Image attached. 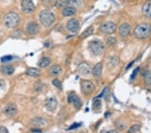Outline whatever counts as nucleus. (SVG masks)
<instances>
[{
	"instance_id": "f257e3e1",
	"label": "nucleus",
	"mask_w": 151,
	"mask_h": 133,
	"mask_svg": "<svg viewBox=\"0 0 151 133\" xmlns=\"http://www.w3.org/2000/svg\"><path fill=\"white\" fill-rule=\"evenodd\" d=\"M134 33L138 39H145L151 34V24L149 23L138 24L134 29Z\"/></svg>"
},
{
	"instance_id": "f03ea898",
	"label": "nucleus",
	"mask_w": 151,
	"mask_h": 133,
	"mask_svg": "<svg viewBox=\"0 0 151 133\" xmlns=\"http://www.w3.org/2000/svg\"><path fill=\"white\" fill-rule=\"evenodd\" d=\"M54 15L48 10H44L40 14V21L44 27H49L54 23Z\"/></svg>"
},
{
	"instance_id": "7ed1b4c3",
	"label": "nucleus",
	"mask_w": 151,
	"mask_h": 133,
	"mask_svg": "<svg viewBox=\"0 0 151 133\" xmlns=\"http://www.w3.org/2000/svg\"><path fill=\"white\" fill-rule=\"evenodd\" d=\"M20 23V17L14 12L8 13L4 18V24L6 27L13 28L17 26Z\"/></svg>"
},
{
	"instance_id": "20e7f679",
	"label": "nucleus",
	"mask_w": 151,
	"mask_h": 133,
	"mask_svg": "<svg viewBox=\"0 0 151 133\" xmlns=\"http://www.w3.org/2000/svg\"><path fill=\"white\" fill-rule=\"evenodd\" d=\"M89 48L93 55L99 56L103 52L104 44L99 40H93L89 42Z\"/></svg>"
},
{
	"instance_id": "39448f33",
	"label": "nucleus",
	"mask_w": 151,
	"mask_h": 133,
	"mask_svg": "<svg viewBox=\"0 0 151 133\" xmlns=\"http://www.w3.org/2000/svg\"><path fill=\"white\" fill-rule=\"evenodd\" d=\"M116 28H117V26L115 23L112 22H108L101 24L99 29H100L101 32L104 34H111L115 32Z\"/></svg>"
},
{
	"instance_id": "423d86ee",
	"label": "nucleus",
	"mask_w": 151,
	"mask_h": 133,
	"mask_svg": "<svg viewBox=\"0 0 151 133\" xmlns=\"http://www.w3.org/2000/svg\"><path fill=\"white\" fill-rule=\"evenodd\" d=\"M81 91L83 93L88 95L92 93L95 90V85L90 81L88 80H83L81 83Z\"/></svg>"
},
{
	"instance_id": "0eeeda50",
	"label": "nucleus",
	"mask_w": 151,
	"mask_h": 133,
	"mask_svg": "<svg viewBox=\"0 0 151 133\" xmlns=\"http://www.w3.org/2000/svg\"><path fill=\"white\" fill-rule=\"evenodd\" d=\"M21 7L24 12L31 14L35 10V5L32 0H22Z\"/></svg>"
},
{
	"instance_id": "6e6552de",
	"label": "nucleus",
	"mask_w": 151,
	"mask_h": 133,
	"mask_svg": "<svg viewBox=\"0 0 151 133\" xmlns=\"http://www.w3.org/2000/svg\"><path fill=\"white\" fill-rule=\"evenodd\" d=\"M91 67L88 63H82L80 65H79L77 67V72L81 75L83 76H87L89 75L91 73Z\"/></svg>"
},
{
	"instance_id": "1a4fd4ad",
	"label": "nucleus",
	"mask_w": 151,
	"mask_h": 133,
	"mask_svg": "<svg viewBox=\"0 0 151 133\" xmlns=\"http://www.w3.org/2000/svg\"><path fill=\"white\" fill-rule=\"evenodd\" d=\"M58 106V102L55 98L50 97L46 98L45 100V107L48 111L54 112Z\"/></svg>"
},
{
	"instance_id": "9d476101",
	"label": "nucleus",
	"mask_w": 151,
	"mask_h": 133,
	"mask_svg": "<svg viewBox=\"0 0 151 133\" xmlns=\"http://www.w3.org/2000/svg\"><path fill=\"white\" fill-rule=\"evenodd\" d=\"M68 102L70 104H73L75 108H76L77 109H79L82 106V102L80 100V98L74 93H71L69 95Z\"/></svg>"
},
{
	"instance_id": "9b49d317",
	"label": "nucleus",
	"mask_w": 151,
	"mask_h": 133,
	"mask_svg": "<svg viewBox=\"0 0 151 133\" xmlns=\"http://www.w3.org/2000/svg\"><path fill=\"white\" fill-rule=\"evenodd\" d=\"M67 28L69 32H72V33H75L78 31L79 29V22L77 19L73 18L69 20L68 23H67Z\"/></svg>"
},
{
	"instance_id": "f8f14e48",
	"label": "nucleus",
	"mask_w": 151,
	"mask_h": 133,
	"mask_svg": "<svg viewBox=\"0 0 151 133\" xmlns=\"http://www.w3.org/2000/svg\"><path fill=\"white\" fill-rule=\"evenodd\" d=\"M17 107L15 104H10L6 106L4 110V113L8 117H13L17 114Z\"/></svg>"
},
{
	"instance_id": "ddd939ff",
	"label": "nucleus",
	"mask_w": 151,
	"mask_h": 133,
	"mask_svg": "<svg viewBox=\"0 0 151 133\" xmlns=\"http://www.w3.org/2000/svg\"><path fill=\"white\" fill-rule=\"evenodd\" d=\"M131 26L128 23H123L119 27V34L122 37H126L129 35Z\"/></svg>"
},
{
	"instance_id": "4468645a",
	"label": "nucleus",
	"mask_w": 151,
	"mask_h": 133,
	"mask_svg": "<svg viewBox=\"0 0 151 133\" xmlns=\"http://www.w3.org/2000/svg\"><path fill=\"white\" fill-rule=\"evenodd\" d=\"M26 31L30 35H34L39 31V26L36 22H30L26 27Z\"/></svg>"
},
{
	"instance_id": "2eb2a0df",
	"label": "nucleus",
	"mask_w": 151,
	"mask_h": 133,
	"mask_svg": "<svg viewBox=\"0 0 151 133\" xmlns=\"http://www.w3.org/2000/svg\"><path fill=\"white\" fill-rule=\"evenodd\" d=\"M142 12L146 17L151 18V1L144 4L142 8Z\"/></svg>"
},
{
	"instance_id": "dca6fc26",
	"label": "nucleus",
	"mask_w": 151,
	"mask_h": 133,
	"mask_svg": "<svg viewBox=\"0 0 151 133\" xmlns=\"http://www.w3.org/2000/svg\"><path fill=\"white\" fill-rule=\"evenodd\" d=\"M76 12L77 10L75 8L69 6V7L65 8L63 10L62 14L63 16H65V17H69V16H72L75 15V14H76Z\"/></svg>"
},
{
	"instance_id": "f3484780",
	"label": "nucleus",
	"mask_w": 151,
	"mask_h": 133,
	"mask_svg": "<svg viewBox=\"0 0 151 133\" xmlns=\"http://www.w3.org/2000/svg\"><path fill=\"white\" fill-rule=\"evenodd\" d=\"M92 74L94 77H100L101 75V72H102V64L101 63H97L93 67V68L92 69Z\"/></svg>"
},
{
	"instance_id": "a211bd4d",
	"label": "nucleus",
	"mask_w": 151,
	"mask_h": 133,
	"mask_svg": "<svg viewBox=\"0 0 151 133\" xmlns=\"http://www.w3.org/2000/svg\"><path fill=\"white\" fill-rule=\"evenodd\" d=\"M14 71H15V69H14V67L10 66V65H4L0 68V71L4 75H12L14 73Z\"/></svg>"
},
{
	"instance_id": "6ab92c4d",
	"label": "nucleus",
	"mask_w": 151,
	"mask_h": 133,
	"mask_svg": "<svg viewBox=\"0 0 151 133\" xmlns=\"http://www.w3.org/2000/svg\"><path fill=\"white\" fill-rule=\"evenodd\" d=\"M119 63V59L117 57H111L107 60V66L110 69L115 68Z\"/></svg>"
},
{
	"instance_id": "aec40b11",
	"label": "nucleus",
	"mask_w": 151,
	"mask_h": 133,
	"mask_svg": "<svg viewBox=\"0 0 151 133\" xmlns=\"http://www.w3.org/2000/svg\"><path fill=\"white\" fill-rule=\"evenodd\" d=\"M26 73L28 75L31 77H38L40 74V69L36 68H28L26 71Z\"/></svg>"
},
{
	"instance_id": "412c9836",
	"label": "nucleus",
	"mask_w": 151,
	"mask_h": 133,
	"mask_svg": "<svg viewBox=\"0 0 151 133\" xmlns=\"http://www.w3.org/2000/svg\"><path fill=\"white\" fill-rule=\"evenodd\" d=\"M32 123L33 124L34 126L40 127V126H43L45 125L46 124V122L45 120L42 118H35L32 120Z\"/></svg>"
},
{
	"instance_id": "4be33fe9",
	"label": "nucleus",
	"mask_w": 151,
	"mask_h": 133,
	"mask_svg": "<svg viewBox=\"0 0 151 133\" xmlns=\"http://www.w3.org/2000/svg\"><path fill=\"white\" fill-rule=\"evenodd\" d=\"M61 71V67L59 66V65H53L49 69V73L50 75H54V76H56V75H58V74H60Z\"/></svg>"
},
{
	"instance_id": "5701e85b",
	"label": "nucleus",
	"mask_w": 151,
	"mask_h": 133,
	"mask_svg": "<svg viewBox=\"0 0 151 133\" xmlns=\"http://www.w3.org/2000/svg\"><path fill=\"white\" fill-rule=\"evenodd\" d=\"M93 30H94V28H93V26H89V27L87 28L86 30H85L83 33L81 34V38L82 39H84V38L89 37V36H91L93 34Z\"/></svg>"
},
{
	"instance_id": "b1692460",
	"label": "nucleus",
	"mask_w": 151,
	"mask_h": 133,
	"mask_svg": "<svg viewBox=\"0 0 151 133\" xmlns=\"http://www.w3.org/2000/svg\"><path fill=\"white\" fill-rule=\"evenodd\" d=\"M50 63V59L49 58H47V57H43L40 59L39 61V63H38V65L40 67H46L48 66Z\"/></svg>"
},
{
	"instance_id": "393cba45",
	"label": "nucleus",
	"mask_w": 151,
	"mask_h": 133,
	"mask_svg": "<svg viewBox=\"0 0 151 133\" xmlns=\"http://www.w3.org/2000/svg\"><path fill=\"white\" fill-rule=\"evenodd\" d=\"M67 5H68V0H56L54 3V5L57 8H65Z\"/></svg>"
},
{
	"instance_id": "a878e982",
	"label": "nucleus",
	"mask_w": 151,
	"mask_h": 133,
	"mask_svg": "<svg viewBox=\"0 0 151 133\" xmlns=\"http://www.w3.org/2000/svg\"><path fill=\"white\" fill-rule=\"evenodd\" d=\"M144 83L147 86L151 85V71H147L144 75Z\"/></svg>"
},
{
	"instance_id": "bb28decb",
	"label": "nucleus",
	"mask_w": 151,
	"mask_h": 133,
	"mask_svg": "<svg viewBox=\"0 0 151 133\" xmlns=\"http://www.w3.org/2000/svg\"><path fill=\"white\" fill-rule=\"evenodd\" d=\"M140 126L139 124H134V125H132L131 127L130 128L128 133H135L136 132H138V130H140Z\"/></svg>"
},
{
	"instance_id": "cd10ccee",
	"label": "nucleus",
	"mask_w": 151,
	"mask_h": 133,
	"mask_svg": "<svg viewBox=\"0 0 151 133\" xmlns=\"http://www.w3.org/2000/svg\"><path fill=\"white\" fill-rule=\"evenodd\" d=\"M101 106V102L99 100H97L93 102V108L94 110H99Z\"/></svg>"
},
{
	"instance_id": "c85d7f7f",
	"label": "nucleus",
	"mask_w": 151,
	"mask_h": 133,
	"mask_svg": "<svg viewBox=\"0 0 151 133\" xmlns=\"http://www.w3.org/2000/svg\"><path fill=\"white\" fill-rule=\"evenodd\" d=\"M52 84L54 85V86L56 87V88L62 90V88H63L62 83H61V81L58 80V79H54V80L52 81Z\"/></svg>"
},
{
	"instance_id": "c756f323",
	"label": "nucleus",
	"mask_w": 151,
	"mask_h": 133,
	"mask_svg": "<svg viewBox=\"0 0 151 133\" xmlns=\"http://www.w3.org/2000/svg\"><path fill=\"white\" fill-rule=\"evenodd\" d=\"M12 59H13V57H12V55H5V56H3V57H1V62L5 63L12 60Z\"/></svg>"
},
{
	"instance_id": "7c9ffc66",
	"label": "nucleus",
	"mask_w": 151,
	"mask_h": 133,
	"mask_svg": "<svg viewBox=\"0 0 151 133\" xmlns=\"http://www.w3.org/2000/svg\"><path fill=\"white\" fill-rule=\"evenodd\" d=\"M68 5H71V7H77L79 5V2L77 0H68Z\"/></svg>"
},
{
	"instance_id": "2f4dec72",
	"label": "nucleus",
	"mask_w": 151,
	"mask_h": 133,
	"mask_svg": "<svg viewBox=\"0 0 151 133\" xmlns=\"http://www.w3.org/2000/svg\"><path fill=\"white\" fill-rule=\"evenodd\" d=\"M107 43L110 45V46H113V45H115L116 43V40L115 38L114 37H110L107 39Z\"/></svg>"
},
{
	"instance_id": "473e14b6",
	"label": "nucleus",
	"mask_w": 151,
	"mask_h": 133,
	"mask_svg": "<svg viewBox=\"0 0 151 133\" xmlns=\"http://www.w3.org/2000/svg\"><path fill=\"white\" fill-rule=\"evenodd\" d=\"M139 70H140V67H136V68L134 69V70L133 71V72H132V75H131V79H134V78H135L136 76V75H137L138 73L139 72Z\"/></svg>"
},
{
	"instance_id": "72a5a7b5",
	"label": "nucleus",
	"mask_w": 151,
	"mask_h": 133,
	"mask_svg": "<svg viewBox=\"0 0 151 133\" xmlns=\"http://www.w3.org/2000/svg\"><path fill=\"white\" fill-rule=\"evenodd\" d=\"M5 87V82L3 79H0V89H4Z\"/></svg>"
},
{
	"instance_id": "f704fd0d",
	"label": "nucleus",
	"mask_w": 151,
	"mask_h": 133,
	"mask_svg": "<svg viewBox=\"0 0 151 133\" xmlns=\"http://www.w3.org/2000/svg\"><path fill=\"white\" fill-rule=\"evenodd\" d=\"M0 133H9V132L5 126H0Z\"/></svg>"
},
{
	"instance_id": "c9c22d12",
	"label": "nucleus",
	"mask_w": 151,
	"mask_h": 133,
	"mask_svg": "<svg viewBox=\"0 0 151 133\" xmlns=\"http://www.w3.org/2000/svg\"><path fill=\"white\" fill-rule=\"evenodd\" d=\"M101 133H118L115 130H102Z\"/></svg>"
},
{
	"instance_id": "e433bc0d",
	"label": "nucleus",
	"mask_w": 151,
	"mask_h": 133,
	"mask_svg": "<svg viewBox=\"0 0 151 133\" xmlns=\"http://www.w3.org/2000/svg\"><path fill=\"white\" fill-rule=\"evenodd\" d=\"M134 62V61H132V62L130 63V64H128V66H127V67H126V69H129V68H130V67H131L132 65H133Z\"/></svg>"
}]
</instances>
